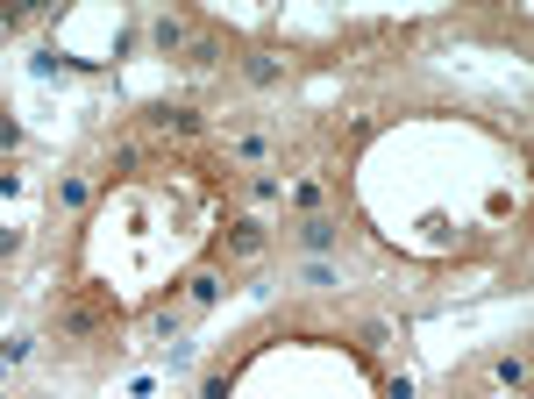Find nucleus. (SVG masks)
Returning a JSON list of instances; mask_svg holds the SVG:
<instances>
[{"instance_id":"3","label":"nucleus","mask_w":534,"mask_h":399,"mask_svg":"<svg viewBox=\"0 0 534 399\" xmlns=\"http://www.w3.org/2000/svg\"><path fill=\"white\" fill-rule=\"evenodd\" d=\"M335 236H342V229H335L328 215H313V222H299V243H306V250H328Z\"/></svg>"},{"instance_id":"1","label":"nucleus","mask_w":534,"mask_h":399,"mask_svg":"<svg viewBox=\"0 0 534 399\" xmlns=\"http://www.w3.org/2000/svg\"><path fill=\"white\" fill-rule=\"evenodd\" d=\"M264 243H271L264 222H236V229L221 236V257H243V264H250V257H264Z\"/></svg>"},{"instance_id":"4","label":"nucleus","mask_w":534,"mask_h":399,"mask_svg":"<svg viewBox=\"0 0 534 399\" xmlns=\"http://www.w3.org/2000/svg\"><path fill=\"white\" fill-rule=\"evenodd\" d=\"M65 328H72V335H107V314H100V307H72Z\"/></svg>"},{"instance_id":"5","label":"nucleus","mask_w":534,"mask_h":399,"mask_svg":"<svg viewBox=\"0 0 534 399\" xmlns=\"http://www.w3.org/2000/svg\"><path fill=\"white\" fill-rule=\"evenodd\" d=\"M58 200H65V207H86L93 185H86V178H58Z\"/></svg>"},{"instance_id":"2","label":"nucleus","mask_w":534,"mask_h":399,"mask_svg":"<svg viewBox=\"0 0 534 399\" xmlns=\"http://www.w3.org/2000/svg\"><path fill=\"white\" fill-rule=\"evenodd\" d=\"M243 72H250L257 86H278V79H285V65H278L271 51H257V58H243Z\"/></svg>"},{"instance_id":"6","label":"nucleus","mask_w":534,"mask_h":399,"mask_svg":"<svg viewBox=\"0 0 534 399\" xmlns=\"http://www.w3.org/2000/svg\"><path fill=\"white\" fill-rule=\"evenodd\" d=\"M186 293H193V307H207V300L221 293V278H214V271H193V286H186Z\"/></svg>"},{"instance_id":"8","label":"nucleus","mask_w":534,"mask_h":399,"mask_svg":"<svg viewBox=\"0 0 534 399\" xmlns=\"http://www.w3.org/2000/svg\"><path fill=\"white\" fill-rule=\"evenodd\" d=\"M0 36H8V15H0Z\"/></svg>"},{"instance_id":"7","label":"nucleus","mask_w":534,"mask_h":399,"mask_svg":"<svg viewBox=\"0 0 534 399\" xmlns=\"http://www.w3.org/2000/svg\"><path fill=\"white\" fill-rule=\"evenodd\" d=\"M499 385H513V392H520V385H527V364H520V356H499Z\"/></svg>"}]
</instances>
